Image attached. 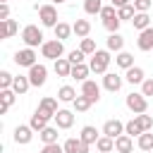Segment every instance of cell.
<instances>
[{
  "label": "cell",
  "instance_id": "16",
  "mask_svg": "<svg viewBox=\"0 0 153 153\" xmlns=\"http://www.w3.org/2000/svg\"><path fill=\"white\" fill-rule=\"evenodd\" d=\"M62 146H65V153H88V143H84L81 139H67Z\"/></svg>",
  "mask_w": 153,
  "mask_h": 153
},
{
  "label": "cell",
  "instance_id": "37",
  "mask_svg": "<svg viewBox=\"0 0 153 153\" xmlns=\"http://www.w3.org/2000/svg\"><path fill=\"white\" fill-rule=\"evenodd\" d=\"M103 0H84V12L86 14H100Z\"/></svg>",
  "mask_w": 153,
  "mask_h": 153
},
{
  "label": "cell",
  "instance_id": "45",
  "mask_svg": "<svg viewBox=\"0 0 153 153\" xmlns=\"http://www.w3.org/2000/svg\"><path fill=\"white\" fill-rule=\"evenodd\" d=\"M131 5L136 7V12H148L151 5H153V0H131Z\"/></svg>",
  "mask_w": 153,
  "mask_h": 153
},
{
  "label": "cell",
  "instance_id": "43",
  "mask_svg": "<svg viewBox=\"0 0 153 153\" xmlns=\"http://www.w3.org/2000/svg\"><path fill=\"white\" fill-rule=\"evenodd\" d=\"M84 57H86V53H84V50H69V55H67V60H69L72 65L84 62Z\"/></svg>",
  "mask_w": 153,
  "mask_h": 153
},
{
  "label": "cell",
  "instance_id": "47",
  "mask_svg": "<svg viewBox=\"0 0 153 153\" xmlns=\"http://www.w3.org/2000/svg\"><path fill=\"white\" fill-rule=\"evenodd\" d=\"M10 19V5L7 2H0V22Z\"/></svg>",
  "mask_w": 153,
  "mask_h": 153
},
{
  "label": "cell",
  "instance_id": "34",
  "mask_svg": "<svg viewBox=\"0 0 153 153\" xmlns=\"http://www.w3.org/2000/svg\"><path fill=\"white\" fill-rule=\"evenodd\" d=\"M72 105H74V110H76V112H86V110H88V108H91L93 103H91V100H88V98H86L84 93H79V96H76V98L72 100Z\"/></svg>",
  "mask_w": 153,
  "mask_h": 153
},
{
  "label": "cell",
  "instance_id": "31",
  "mask_svg": "<svg viewBox=\"0 0 153 153\" xmlns=\"http://www.w3.org/2000/svg\"><path fill=\"white\" fill-rule=\"evenodd\" d=\"M72 33H74V29H72L67 22H60V24L55 26V38H60V41H67Z\"/></svg>",
  "mask_w": 153,
  "mask_h": 153
},
{
  "label": "cell",
  "instance_id": "29",
  "mask_svg": "<svg viewBox=\"0 0 153 153\" xmlns=\"http://www.w3.org/2000/svg\"><path fill=\"white\" fill-rule=\"evenodd\" d=\"M57 127H45V129H41L38 131V139L43 141V143H55L57 141Z\"/></svg>",
  "mask_w": 153,
  "mask_h": 153
},
{
  "label": "cell",
  "instance_id": "48",
  "mask_svg": "<svg viewBox=\"0 0 153 153\" xmlns=\"http://www.w3.org/2000/svg\"><path fill=\"white\" fill-rule=\"evenodd\" d=\"M129 2H131V0H112L115 7H124V5H129Z\"/></svg>",
  "mask_w": 153,
  "mask_h": 153
},
{
  "label": "cell",
  "instance_id": "4",
  "mask_svg": "<svg viewBox=\"0 0 153 153\" xmlns=\"http://www.w3.org/2000/svg\"><path fill=\"white\" fill-rule=\"evenodd\" d=\"M38 10V19H41V24L43 26H57L60 22H57V10H55V5H41V7H36Z\"/></svg>",
  "mask_w": 153,
  "mask_h": 153
},
{
  "label": "cell",
  "instance_id": "33",
  "mask_svg": "<svg viewBox=\"0 0 153 153\" xmlns=\"http://www.w3.org/2000/svg\"><path fill=\"white\" fill-rule=\"evenodd\" d=\"M76 98V91L72 88V86H60V91H57V100H62V103H72Z\"/></svg>",
  "mask_w": 153,
  "mask_h": 153
},
{
  "label": "cell",
  "instance_id": "35",
  "mask_svg": "<svg viewBox=\"0 0 153 153\" xmlns=\"http://www.w3.org/2000/svg\"><path fill=\"white\" fill-rule=\"evenodd\" d=\"M124 134H129V136H141L143 134V127L139 124V120L134 117V120H129L127 124H124Z\"/></svg>",
  "mask_w": 153,
  "mask_h": 153
},
{
  "label": "cell",
  "instance_id": "7",
  "mask_svg": "<svg viewBox=\"0 0 153 153\" xmlns=\"http://www.w3.org/2000/svg\"><path fill=\"white\" fill-rule=\"evenodd\" d=\"M26 76H29L31 86H36V88H38V86H43V84H45V79H48V67L36 62L33 67H29V74H26Z\"/></svg>",
  "mask_w": 153,
  "mask_h": 153
},
{
  "label": "cell",
  "instance_id": "24",
  "mask_svg": "<svg viewBox=\"0 0 153 153\" xmlns=\"http://www.w3.org/2000/svg\"><path fill=\"white\" fill-rule=\"evenodd\" d=\"M53 69H55L57 76H69V74H72V62H69L67 57H60V60H55Z\"/></svg>",
  "mask_w": 153,
  "mask_h": 153
},
{
  "label": "cell",
  "instance_id": "23",
  "mask_svg": "<svg viewBox=\"0 0 153 153\" xmlns=\"http://www.w3.org/2000/svg\"><path fill=\"white\" fill-rule=\"evenodd\" d=\"M115 65L122 67V69H129V67H134V55L127 53V50H120V53L115 55Z\"/></svg>",
  "mask_w": 153,
  "mask_h": 153
},
{
  "label": "cell",
  "instance_id": "22",
  "mask_svg": "<svg viewBox=\"0 0 153 153\" xmlns=\"http://www.w3.org/2000/svg\"><path fill=\"white\" fill-rule=\"evenodd\" d=\"M48 120H50L48 115H43L41 110H36V112L31 115V122H29V124H31V129H33V131H41V129H45V127H48Z\"/></svg>",
  "mask_w": 153,
  "mask_h": 153
},
{
  "label": "cell",
  "instance_id": "36",
  "mask_svg": "<svg viewBox=\"0 0 153 153\" xmlns=\"http://www.w3.org/2000/svg\"><path fill=\"white\" fill-rule=\"evenodd\" d=\"M136 143H139L141 151H153V131H143Z\"/></svg>",
  "mask_w": 153,
  "mask_h": 153
},
{
  "label": "cell",
  "instance_id": "10",
  "mask_svg": "<svg viewBox=\"0 0 153 153\" xmlns=\"http://www.w3.org/2000/svg\"><path fill=\"white\" fill-rule=\"evenodd\" d=\"M31 139H33V129H31V124H19V127H14V143L26 146Z\"/></svg>",
  "mask_w": 153,
  "mask_h": 153
},
{
  "label": "cell",
  "instance_id": "20",
  "mask_svg": "<svg viewBox=\"0 0 153 153\" xmlns=\"http://www.w3.org/2000/svg\"><path fill=\"white\" fill-rule=\"evenodd\" d=\"M88 74H91V67H88V65H84V62L72 65V74H69L72 79H76V81H86Z\"/></svg>",
  "mask_w": 153,
  "mask_h": 153
},
{
  "label": "cell",
  "instance_id": "32",
  "mask_svg": "<svg viewBox=\"0 0 153 153\" xmlns=\"http://www.w3.org/2000/svg\"><path fill=\"white\" fill-rule=\"evenodd\" d=\"M134 14H136V7L129 2V5H124V7H117V17L122 19V22H131L134 19Z\"/></svg>",
  "mask_w": 153,
  "mask_h": 153
},
{
  "label": "cell",
  "instance_id": "3",
  "mask_svg": "<svg viewBox=\"0 0 153 153\" xmlns=\"http://www.w3.org/2000/svg\"><path fill=\"white\" fill-rule=\"evenodd\" d=\"M62 53H65V45H62V41L60 38H53V41H45L43 45H41V55L43 57H48V60H60L62 57Z\"/></svg>",
  "mask_w": 153,
  "mask_h": 153
},
{
  "label": "cell",
  "instance_id": "21",
  "mask_svg": "<svg viewBox=\"0 0 153 153\" xmlns=\"http://www.w3.org/2000/svg\"><path fill=\"white\" fill-rule=\"evenodd\" d=\"M124 72H127V74H124V79H127L131 86H134V84H143V76H146V74H143V69H141V67H136V65H134V67H129V69H124Z\"/></svg>",
  "mask_w": 153,
  "mask_h": 153
},
{
  "label": "cell",
  "instance_id": "11",
  "mask_svg": "<svg viewBox=\"0 0 153 153\" xmlns=\"http://www.w3.org/2000/svg\"><path fill=\"white\" fill-rule=\"evenodd\" d=\"M136 45H139V50H143V53H148V50H153V26H148V29H143V31H139V38H136Z\"/></svg>",
  "mask_w": 153,
  "mask_h": 153
},
{
  "label": "cell",
  "instance_id": "39",
  "mask_svg": "<svg viewBox=\"0 0 153 153\" xmlns=\"http://www.w3.org/2000/svg\"><path fill=\"white\" fill-rule=\"evenodd\" d=\"M136 120H139V124L143 127V131H153V117H151V115L141 112V115H136Z\"/></svg>",
  "mask_w": 153,
  "mask_h": 153
},
{
  "label": "cell",
  "instance_id": "27",
  "mask_svg": "<svg viewBox=\"0 0 153 153\" xmlns=\"http://www.w3.org/2000/svg\"><path fill=\"white\" fill-rule=\"evenodd\" d=\"M72 29H74V33H76L79 38H86V36L91 33V22H88V19H76V22L72 24Z\"/></svg>",
  "mask_w": 153,
  "mask_h": 153
},
{
  "label": "cell",
  "instance_id": "25",
  "mask_svg": "<svg viewBox=\"0 0 153 153\" xmlns=\"http://www.w3.org/2000/svg\"><path fill=\"white\" fill-rule=\"evenodd\" d=\"M79 139H81L84 143H88V146H91V143H96V141H98L100 136H98V129H96V127H91V124H86V127L81 129V134H79Z\"/></svg>",
  "mask_w": 153,
  "mask_h": 153
},
{
  "label": "cell",
  "instance_id": "15",
  "mask_svg": "<svg viewBox=\"0 0 153 153\" xmlns=\"http://www.w3.org/2000/svg\"><path fill=\"white\" fill-rule=\"evenodd\" d=\"M0 98H2V105H0V115H5L12 105H14V98H17V93H14V88H0Z\"/></svg>",
  "mask_w": 153,
  "mask_h": 153
},
{
  "label": "cell",
  "instance_id": "44",
  "mask_svg": "<svg viewBox=\"0 0 153 153\" xmlns=\"http://www.w3.org/2000/svg\"><path fill=\"white\" fill-rule=\"evenodd\" d=\"M41 153H65V146H60L57 141H55V143H43Z\"/></svg>",
  "mask_w": 153,
  "mask_h": 153
},
{
  "label": "cell",
  "instance_id": "42",
  "mask_svg": "<svg viewBox=\"0 0 153 153\" xmlns=\"http://www.w3.org/2000/svg\"><path fill=\"white\" fill-rule=\"evenodd\" d=\"M112 17H117V7H115V5H103V10H100V19L105 22V19H112Z\"/></svg>",
  "mask_w": 153,
  "mask_h": 153
},
{
  "label": "cell",
  "instance_id": "38",
  "mask_svg": "<svg viewBox=\"0 0 153 153\" xmlns=\"http://www.w3.org/2000/svg\"><path fill=\"white\" fill-rule=\"evenodd\" d=\"M79 50H84L86 55H93V53H96L98 48H96V41L86 36V38H81V45H79Z\"/></svg>",
  "mask_w": 153,
  "mask_h": 153
},
{
  "label": "cell",
  "instance_id": "1",
  "mask_svg": "<svg viewBox=\"0 0 153 153\" xmlns=\"http://www.w3.org/2000/svg\"><path fill=\"white\" fill-rule=\"evenodd\" d=\"M110 50H96L93 55H91V62H88V67H91V72H96V74H105L108 72V67H110Z\"/></svg>",
  "mask_w": 153,
  "mask_h": 153
},
{
  "label": "cell",
  "instance_id": "17",
  "mask_svg": "<svg viewBox=\"0 0 153 153\" xmlns=\"http://www.w3.org/2000/svg\"><path fill=\"white\" fill-rule=\"evenodd\" d=\"M131 148H134V141H131L129 134H120L115 139V151L117 153H131Z\"/></svg>",
  "mask_w": 153,
  "mask_h": 153
},
{
  "label": "cell",
  "instance_id": "46",
  "mask_svg": "<svg viewBox=\"0 0 153 153\" xmlns=\"http://www.w3.org/2000/svg\"><path fill=\"white\" fill-rule=\"evenodd\" d=\"M141 93L148 98V96H153V79H143V84H141Z\"/></svg>",
  "mask_w": 153,
  "mask_h": 153
},
{
  "label": "cell",
  "instance_id": "6",
  "mask_svg": "<svg viewBox=\"0 0 153 153\" xmlns=\"http://www.w3.org/2000/svg\"><path fill=\"white\" fill-rule=\"evenodd\" d=\"M14 65L17 67H33L36 65V50L33 48H22V50H17L14 53Z\"/></svg>",
  "mask_w": 153,
  "mask_h": 153
},
{
  "label": "cell",
  "instance_id": "12",
  "mask_svg": "<svg viewBox=\"0 0 153 153\" xmlns=\"http://www.w3.org/2000/svg\"><path fill=\"white\" fill-rule=\"evenodd\" d=\"M55 124H57V129H69L74 124V112L72 110H57L55 112Z\"/></svg>",
  "mask_w": 153,
  "mask_h": 153
},
{
  "label": "cell",
  "instance_id": "50",
  "mask_svg": "<svg viewBox=\"0 0 153 153\" xmlns=\"http://www.w3.org/2000/svg\"><path fill=\"white\" fill-rule=\"evenodd\" d=\"M0 2H7V0H0Z\"/></svg>",
  "mask_w": 153,
  "mask_h": 153
},
{
  "label": "cell",
  "instance_id": "28",
  "mask_svg": "<svg viewBox=\"0 0 153 153\" xmlns=\"http://www.w3.org/2000/svg\"><path fill=\"white\" fill-rule=\"evenodd\" d=\"M12 88H14V93L17 96H24L29 88H31V81H29V76H14V84H12Z\"/></svg>",
  "mask_w": 153,
  "mask_h": 153
},
{
  "label": "cell",
  "instance_id": "49",
  "mask_svg": "<svg viewBox=\"0 0 153 153\" xmlns=\"http://www.w3.org/2000/svg\"><path fill=\"white\" fill-rule=\"evenodd\" d=\"M53 2H57V5H60V2H65V0H53Z\"/></svg>",
  "mask_w": 153,
  "mask_h": 153
},
{
  "label": "cell",
  "instance_id": "18",
  "mask_svg": "<svg viewBox=\"0 0 153 153\" xmlns=\"http://www.w3.org/2000/svg\"><path fill=\"white\" fill-rule=\"evenodd\" d=\"M17 31H19V24H17L14 19H5V22H0V38H12Z\"/></svg>",
  "mask_w": 153,
  "mask_h": 153
},
{
  "label": "cell",
  "instance_id": "19",
  "mask_svg": "<svg viewBox=\"0 0 153 153\" xmlns=\"http://www.w3.org/2000/svg\"><path fill=\"white\" fill-rule=\"evenodd\" d=\"M105 45H108L110 53H120V50L124 48V38H122V33H120V31H117V33H110V36L105 38Z\"/></svg>",
  "mask_w": 153,
  "mask_h": 153
},
{
  "label": "cell",
  "instance_id": "8",
  "mask_svg": "<svg viewBox=\"0 0 153 153\" xmlns=\"http://www.w3.org/2000/svg\"><path fill=\"white\" fill-rule=\"evenodd\" d=\"M122 76L117 74V72H105L103 74V86H105V91H110V93H117L120 88H122Z\"/></svg>",
  "mask_w": 153,
  "mask_h": 153
},
{
  "label": "cell",
  "instance_id": "41",
  "mask_svg": "<svg viewBox=\"0 0 153 153\" xmlns=\"http://www.w3.org/2000/svg\"><path fill=\"white\" fill-rule=\"evenodd\" d=\"M12 84H14V76L7 69H2L0 72V88H12Z\"/></svg>",
  "mask_w": 153,
  "mask_h": 153
},
{
  "label": "cell",
  "instance_id": "5",
  "mask_svg": "<svg viewBox=\"0 0 153 153\" xmlns=\"http://www.w3.org/2000/svg\"><path fill=\"white\" fill-rule=\"evenodd\" d=\"M124 103H127V108H129L134 115H141V112L148 110V98H146L143 93H129Z\"/></svg>",
  "mask_w": 153,
  "mask_h": 153
},
{
  "label": "cell",
  "instance_id": "40",
  "mask_svg": "<svg viewBox=\"0 0 153 153\" xmlns=\"http://www.w3.org/2000/svg\"><path fill=\"white\" fill-rule=\"evenodd\" d=\"M120 24H122L120 17H112V19H105V22H103V26H105L110 33H117V31H120Z\"/></svg>",
  "mask_w": 153,
  "mask_h": 153
},
{
  "label": "cell",
  "instance_id": "2",
  "mask_svg": "<svg viewBox=\"0 0 153 153\" xmlns=\"http://www.w3.org/2000/svg\"><path fill=\"white\" fill-rule=\"evenodd\" d=\"M22 41H24V45H29V48H36V45H43V43H45V41H43V31H41L36 24H29V26L22 29Z\"/></svg>",
  "mask_w": 153,
  "mask_h": 153
},
{
  "label": "cell",
  "instance_id": "13",
  "mask_svg": "<svg viewBox=\"0 0 153 153\" xmlns=\"http://www.w3.org/2000/svg\"><path fill=\"white\" fill-rule=\"evenodd\" d=\"M103 134L110 136V139H117L120 134H124V124H122L120 120H108V122L103 124Z\"/></svg>",
  "mask_w": 153,
  "mask_h": 153
},
{
  "label": "cell",
  "instance_id": "9",
  "mask_svg": "<svg viewBox=\"0 0 153 153\" xmlns=\"http://www.w3.org/2000/svg\"><path fill=\"white\" fill-rule=\"evenodd\" d=\"M81 93H84L91 103H98V100H100V86H98L96 81H91V79L81 81Z\"/></svg>",
  "mask_w": 153,
  "mask_h": 153
},
{
  "label": "cell",
  "instance_id": "14",
  "mask_svg": "<svg viewBox=\"0 0 153 153\" xmlns=\"http://www.w3.org/2000/svg\"><path fill=\"white\" fill-rule=\"evenodd\" d=\"M36 110H41V112L48 115V117H55V112H57V100H55L53 96H45V98H41V103H38Z\"/></svg>",
  "mask_w": 153,
  "mask_h": 153
},
{
  "label": "cell",
  "instance_id": "26",
  "mask_svg": "<svg viewBox=\"0 0 153 153\" xmlns=\"http://www.w3.org/2000/svg\"><path fill=\"white\" fill-rule=\"evenodd\" d=\"M131 24H134V29H136V31L148 29V26H151V17H148V12H136V14H134V19H131Z\"/></svg>",
  "mask_w": 153,
  "mask_h": 153
},
{
  "label": "cell",
  "instance_id": "30",
  "mask_svg": "<svg viewBox=\"0 0 153 153\" xmlns=\"http://www.w3.org/2000/svg\"><path fill=\"white\" fill-rule=\"evenodd\" d=\"M96 148H98V153H112L115 151V139H110V136H100L98 141H96Z\"/></svg>",
  "mask_w": 153,
  "mask_h": 153
}]
</instances>
